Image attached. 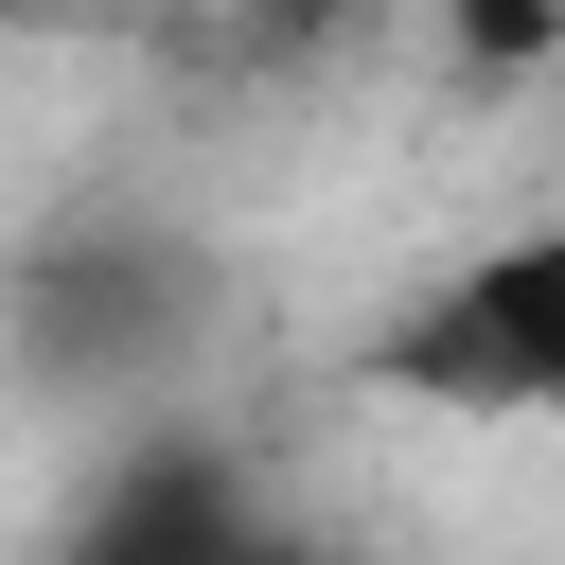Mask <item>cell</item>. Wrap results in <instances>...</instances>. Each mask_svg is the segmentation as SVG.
I'll list each match as a JSON object with an SVG mask.
<instances>
[{
  "label": "cell",
  "mask_w": 565,
  "mask_h": 565,
  "mask_svg": "<svg viewBox=\"0 0 565 565\" xmlns=\"http://www.w3.org/2000/svg\"><path fill=\"white\" fill-rule=\"evenodd\" d=\"M406 406H477V424H565V212L494 230L477 265H441L388 353H371Z\"/></svg>",
  "instance_id": "obj_1"
},
{
  "label": "cell",
  "mask_w": 565,
  "mask_h": 565,
  "mask_svg": "<svg viewBox=\"0 0 565 565\" xmlns=\"http://www.w3.org/2000/svg\"><path fill=\"white\" fill-rule=\"evenodd\" d=\"M88 565H265V547H247V530H230V512H212V494L177 477V494H141V512H124V530H106Z\"/></svg>",
  "instance_id": "obj_2"
}]
</instances>
